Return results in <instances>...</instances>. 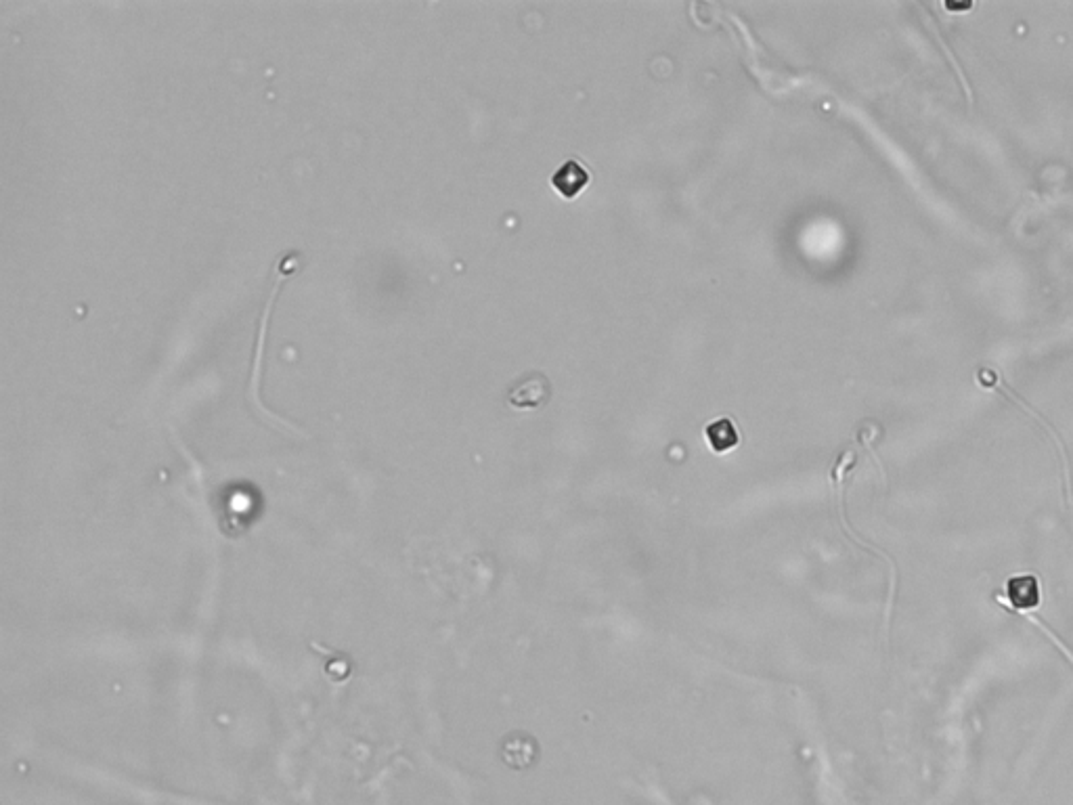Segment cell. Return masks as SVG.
I'll list each match as a JSON object with an SVG mask.
<instances>
[{
  "label": "cell",
  "mask_w": 1073,
  "mask_h": 805,
  "mask_svg": "<svg viewBox=\"0 0 1073 805\" xmlns=\"http://www.w3.org/2000/svg\"><path fill=\"white\" fill-rule=\"evenodd\" d=\"M300 267V254L298 252H283L277 263L273 267V275H271V284H269V290H267V298H265V304H262V311H260V319H258V334H256V346H254V353H252V363H250V378H248V390H246V399L248 403L252 405V409L258 413V416L269 422L271 426L279 428V430H286V432H294L298 434V437H302V430L296 428L294 424L286 422L277 418L275 413H271L265 405H262L260 401V372H262V359H265V346H267V336H269V328H271V315H273V309H275V302H277V296L283 288V284H286V279L292 277Z\"/></svg>",
  "instance_id": "6da1fadb"
},
{
  "label": "cell",
  "mask_w": 1073,
  "mask_h": 805,
  "mask_svg": "<svg viewBox=\"0 0 1073 805\" xmlns=\"http://www.w3.org/2000/svg\"><path fill=\"white\" fill-rule=\"evenodd\" d=\"M1040 600H1042L1040 581L1036 575L1011 577L1004 585V598L1000 594L996 596V602H1000V606L1004 608L1009 606V611L1013 613L1032 611V608L1040 604Z\"/></svg>",
  "instance_id": "7a4b0ae2"
},
{
  "label": "cell",
  "mask_w": 1073,
  "mask_h": 805,
  "mask_svg": "<svg viewBox=\"0 0 1073 805\" xmlns=\"http://www.w3.org/2000/svg\"><path fill=\"white\" fill-rule=\"evenodd\" d=\"M550 395V380L543 374H531L510 388L508 403L516 409H537L541 405H547Z\"/></svg>",
  "instance_id": "3957f363"
},
{
  "label": "cell",
  "mask_w": 1073,
  "mask_h": 805,
  "mask_svg": "<svg viewBox=\"0 0 1073 805\" xmlns=\"http://www.w3.org/2000/svg\"><path fill=\"white\" fill-rule=\"evenodd\" d=\"M539 757V745L529 734H512L501 745V759L514 770L531 768Z\"/></svg>",
  "instance_id": "277c9868"
},
{
  "label": "cell",
  "mask_w": 1073,
  "mask_h": 805,
  "mask_svg": "<svg viewBox=\"0 0 1073 805\" xmlns=\"http://www.w3.org/2000/svg\"><path fill=\"white\" fill-rule=\"evenodd\" d=\"M589 183V172L587 168L577 162V160H568L564 162L552 177V185L554 189L562 195V198L566 200H573L577 198V195L587 187Z\"/></svg>",
  "instance_id": "5b68a950"
},
{
  "label": "cell",
  "mask_w": 1073,
  "mask_h": 805,
  "mask_svg": "<svg viewBox=\"0 0 1073 805\" xmlns=\"http://www.w3.org/2000/svg\"><path fill=\"white\" fill-rule=\"evenodd\" d=\"M707 441L713 451L726 453L738 445V430L732 420L719 418L707 426Z\"/></svg>",
  "instance_id": "8992f818"
}]
</instances>
